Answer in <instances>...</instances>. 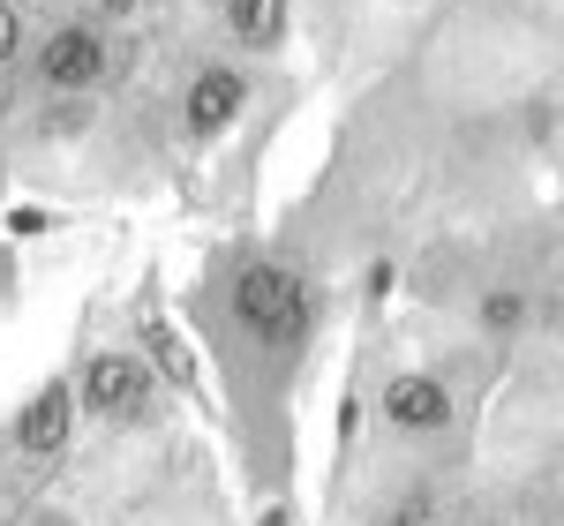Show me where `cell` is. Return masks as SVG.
Here are the masks:
<instances>
[{"mask_svg": "<svg viewBox=\"0 0 564 526\" xmlns=\"http://www.w3.org/2000/svg\"><path fill=\"white\" fill-rule=\"evenodd\" d=\"M23 53V15H15V0H0V68Z\"/></svg>", "mask_w": 564, "mask_h": 526, "instance_id": "obj_11", "label": "cell"}, {"mask_svg": "<svg viewBox=\"0 0 564 526\" xmlns=\"http://www.w3.org/2000/svg\"><path fill=\"white\" fill-rule=\"evenodd\" d=\"M241 106H249V76L241 68H204L196 84L181 90V129L196 135V143H212L241 121Z\"/></svg>", "mask_w": 564, "mask_h": 526, "instance_id": "obj_5", "label": "cell"}, {"mask_svg": "<svg viewBox=\"0 0 564 526\" xmlns=\"http://www.w3.org/2000/svg\"><path fill=\"white\" fill-rule=\"evenodd\" d=\"M263 526H286V512H263Z\"/></svg>", "mask_w": 564, "mask_h": 526, "instance_id": "obj_14", "label": "cell"}, {"mask_svg": "<svg viewBox=\"0 0 564 526\" xmlns=\"http://www.w3.org/2000/svg\"><path fill=\"white\" fill-rule=\"evenodd\" d=\"M218 23L241 53H279L294 31V0H218Z\"/></svg>", "mask_w": 564, "mask_h": 526, "instance_id": "obj_7", "label": "cell"}, {"mask_svg": "<svg viewBox=\"0 0 564 526\" xmlns=\"http://www.w3.org/2000/svg\"><path fill=\"white\" fill-rule=\"evenodd\" d=\"M45 226H53V219H45V211H31V204H23V211H8V233H23V241H31V233H45Z\"/></svg>", "mask_w": 564, "mask_h": 526, "instance_id": "obj_12", "label": "cell"}, {"mask_svg": "<svg viewBox=\"0 0 564 526\" xmlns=\"http://www.w3.org/2000/svg\"><path fill=\"white\" fill-rule=\"evenodd\" d=\"M143 347H151V361H159L174 384H196V361H188V347H181V331H166V324H143Z\"/></svg>", "mask_w": 564, "mask_h": 526, "instance_id": "obj_9", "label": "cell"}, {"mask_svg": "<svg viewBox=\"0 0 564 526\" xmlns=\"http://www.w3.org/2000/svg\"><path fill=\"white\" fill-rule=\"evenodd\" d=\"M481 324H489V331H520V324H527V302L512 294V286H497V294L481 302Z\"/></svg>", "mask_w": 564, "mask_h": 526, "instance_id": "obj_10", "label": "cell"}, {"mask_svg": "<svg viewBox=\"0 0 564 526\" xmlns=\"http://www.w3.org/2000/svg\"><path fill=\"white\" fill-rule=\"evenodd\" d=\"M481 526H505V519H481Z\"/></svg>", "mask_w": 564, "mask_h": 526, "instance_id": "obj_15", "label": "cell"}, {"mask_svg": "<svg viewBox=\"0 0 564 526\" xmlns=\"http://www.w3.org/2000/svg\"><path fill=\"white\" fill-rule=\"evenodd\" d=\"M384 526H452V504H444V489H436V482H406L399 496H391Z\"/></svg>", "mask_w": 564, "mask_h": 526, "instance_id": "obj_8", "label": "cell"}, {"mask_svg": "<svg viewBox=\"0 0 564 526\" xmlns=\"http://www.w3.org/2000/svg\"><path fill=\"white\" fill-rule=\"evenodd\" d=\"M452 392L436 384V376H422V369H406V376H391L384 384V421L399 429V437H436V429H452Z\"/></svg>", "mask_w": 564, "mask_h": 526, "instance_id": "obj_6", "label": "cell"}, {"mask_svg": "<svg viewBox=\"0 0 564 526\" xmlns=\"http://www.w3.org/2000/svg\"><path fill=\"white\" fill-rule=\"evenodd\" d=\"M31 68H39L45 90H98L113 68H121V45L106 39L98 23H61V31H45V39H39Z\"/></svg>", "mask_w": 564, "mask_h": 526, "instance_id": "obj_3", "label": "cell"}, {"mask_svg": "<svg viewBox=\"0 0 564 526\" xmlns=\"http://www.w3.org/2000/svg\"><path fill=\"white\" fill-rule=\"evenodd\" d=\"M316 316H324V294H316L308 271H294V263H279V256H249L234 271V324L263 353H286L294 361L316 339Z\"/></svg>", "mask_w": 564, "mask_h": 526, "instance_id": "obj_1", "label": "cell"}, {"mask_svg": "<svg viewBox=\"0 0 564 526\" xmlns=\"http://www.w3.org/2000/svg\"><path fill=\"white\" fill-rule=\"evenodd\" d=\"M90 8H98V15H106V23H121V15H135V8H143V0H90Z\"/></svg>", "mask_w": 564, "mask_h": 526, "instance_id": "obj_13", "label": "cell"}, {"mask_svg": "<svg viewBox=\"0 0 564 526\" xmlns=\"http://www.w3.org/2000/svg\"><path fill=\"white\" fill-rule=\"evenodd\" d=\"M76 421H84V414H76V384L53 376V384L31 392V406L15 414V451H23V459H61L68 437H76Z\"/></svg>", "mask_w": 564, "mask_h": 526, "instance_id": "obj_4", "label": "cell"}, {"mask_svg": "<svg viewBox=\"0 0 564 526\" xmlns=\"http://www.w3.org/2000/svg\"><path fill=\"white\" fill-rule=\"evenodd\" d=\"M151 406H159V384H151V361L129 347H106L84 361V376H76V414L90 421H151Z\"/></svg>", "mask_w": 564, "mask_h": 526, "instance_id": "obj_2", "label": "cell"}]
</instances>
